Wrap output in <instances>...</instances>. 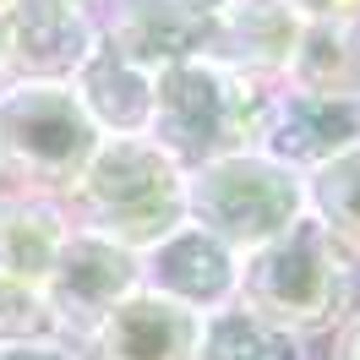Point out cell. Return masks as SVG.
<instances>
[{
	"mask_svg": "<svg viewBox=\"0 0 360 360\" xmlns=\"http://www.w3.org/2000/svg\"><path fill=\"white\" fill-rule=\"evenodd\" d=\"M355 300H360V262L311 213L300 224H290L278 240L240 257L235 306H246L251 316H262L295 338L333 333Z\"/></svg>",
	"mask_w": 360,
	"mask_h": 360,
	"instance_id": "6da1fadb",
	"label": "cell"
},
{
	"mask_svg": "<svg viewBox=\"0 0 360 360\" xmlns=\"http://www.w3.org/2000/svg\"><path fill=\"white\" fill-rule=\"evenodd\" d=\"M278 82L246 77V71L224 66L213 55H186L153 71V136L180 169H197L207 158L257 148L262 115H268Z\"/></svg>",
	"mask_w": 360,
	"mask_h": 360,
	"instance_id": "7a4b0ae2",
	"label": "cell"
},
{
	"mask_svg": "<svg viewBox=\"0 0 360 360\" xmlns=\"http://www.w3.org/2000/svg\"><path fill=\"white\" fill-rule=\"evenodd\" d=\"M88 235L126 251H148L186 224V169L153 136H104L71 186Z\"/></svg>",
	"mask_w": 360,
	"mask_h": 360,
	"instance_id": "3957f363",
	"label": "cell"
},
{
	"mask_svg": "<svg viewBox=\"0 0 360 360\" xmlns=\"http://www.w3.org/2000/svg\"><path fill=\"white\" fill-rule=\"evenodd\" d=\"M186 219L219 235L235 257H246L306 219V175L262 148L207 158L186 169Z\"/></svg>",
	"mask_w": 360,
	"mask_h": 360,
	"instance_id": "277c9868",
	"label": "cell"
},
{
	"mask_svg": "<svg viewBox=\"0 0 360 360\" xmlns=\"http://www.w3.org/2000/svg\"><path fill=\"white\" fill-rule=\"evenodd\" d=\"M98 142V126L66 82H17L0 93V164L71 191Z\"/></svg>",
	"mask_w": 360,
	"mask_h": 360,
	"instance_id": "5b68a950",
	"label": "cell"
},
{
	"mask_svg": "<svg viewBox=\"0 0 360 360\" xmlns=\"http://www.w3.org/2000/svg\"><path fill=\"white\" fill-rule=\"evenodd\" d=\"M136 284H142V257L82 229V235H66V246H60V257H55V268L39 290L55 311V328L93 333L104 322V311L120 306Z\"/></svg>",
	"mask_w": 360,
	"mask_h": 360,
	"instance_id": "8992f818",
	"label": "cell"
},
{
	"mask_svg": "<svg viewBox=\"0 0 360 360\" xmlns=\"http://www.w3.org/2000/svg\"><path fill=\"white\" fill-rule=\"evenodd\" d=\"M136 257H142V284L158 290V295H169V300H180L186 311L213 316L235 300L240 257H235L219 235H207L202 224H191V219H186L175 235H164L158 246L136 251Z\"/></svg>",
	"mask_w": 360,
	"mask_h": 360,
	"instance_id": "52a82bcc",
	"label": "cell"
},
{
	"mask_svg": "<svg viewBox=\"0 0 360 360\" xmlns=\"http://www.w3.org/2000/svg\"><path fill=\"white\" fill-rule=\"evenodd\" d=\"M6 22V60L27 71V82H66L88 60L98 27L88 22V6L77 0H11L0 11Z\"/></svg>",
	"mask_w": 360,
	"mask_h": 360,
	"instance_id": "ba28073f",
	"label": "cell"
},
{
	"mask_svg": "<svg viewBox=\"0 0 360 360\" xmlns=\"http://www.w3.org/2000/svg\"><path fill=\"white\" fill-rule=\"evenodd\" d=\"M197 338H202V316L186 311L169 295L136 284L88 333V355L93 360H197Z\"/></svg>",
	"mask_w": 360,
	"mask_h": 360,
	"instance_id": "9c48e42d",
	"label": "cell"
},
{
	"mask_svg": "<svg viewBox=\"0 0 360 360\" xmlns=\"http://www.w3.org/2000/svg\"><path fill=\"white\" fill-rule=\"evenodd\" d=\"M300 27H306V11L295 0H224L213 11L202 55L246 71V77H262V82H284Z\"/></svg>",
	"mask_w": 360,
	"mask_h": 360,
	"instance_id": "30bf717a",
	"label": "cell"
},
{
	"mask_svg": "<svg viewBox=\"0 0 360 360\" xmlns=\"http://www.w3.org/2000/svg\"><path fill=\"white\" fill-rule=\"evenodd\" d=\"M360 142V104H344V98H316V93H295L278 88L273 93L268 115H262V131H257V148L290 169H316L322 158H333L338 148Z\"/></svg>",
	"mask_w": 360,
	"mask_h": 360,
	"instance_id": "8fae6325",
	"label": "cell"
},
{
	"mask_svg": "<svg viewBox=\"0 0 360 360\" xmlns=\"http://www.w3.org/2000/svg\"><path fill=\"white\" fill-rule=\"evenodd\" d=\"M71 93L82 98L88 120L98 126V136H148L153 120V71L131 66L110 33H98L88 49V60L77 66Z\"/></svg>",
	"mask_w": 360,
	"mask_h": 360,
	"instance_id": "7c38bea8",
	"label": "cell"
},
{
	"mask_svg": "<svg viewBox=\"0 0 360 360\" xmlns=\"http://www.w3.org/2000/svg\"><path fill=\"white\" fill-rule=\"evenodd\" d=\"M278 88L360 104V22L306 17L300 44H295L290 71H284V82H278Z\"/></svg>",
	"mask_w": 360,
	"mask_h": 360,
	"instance_id": "4fadbf2b",
	"label": "cell"
},
{
	"mask_svg": "<svg viewBox=\"0 0 360 360\" xmlns=\"http://www.w3.org/2000/svg\"><path fill=\"white\" fill-rule=\"evenodd\" d=\"M66 235L71 229L60 207L39 202V197H6L0 202V273L22 278V284H44Z\"/></svg>",
	"mask_w": 360,
	"mask_h": 360,
	"instance_id": "5bb4252c",
	"label": "cell"
},
{
	"mask_svg": "<svg viewBox=\"0 0 360 360\" xmlns=\"http://www.w3.org/2000/svg\"><path fill=\"white\" fill-rule=\"evenodd\" d=\"M306 213L360 262V142L306 169Z\"/></svg>",
	"mask_w": 360,
	"mask_h": 360,
	"instance_id": "9a60e30c",
	"label": "cell"
},
{
	"mask_svg": "<svg viewBox=\"0 0 360 360\" xmlns=\"http://www.w3.org/2000/svg\"><path fill=\"white\" fill-rule=\"evenodd\" d=\"M197 360H306V338L284 333V328H273V322L229 300L224 311L202 316Z\"/></svg>",
	"mask_w": 360,
	"mask_h": 360,
	"instance_id": "2e32d148",
	"label": "cell"
},
{
	"mask_svg": "<svg viewBox=\"0 0 360 360\" xmlns=\"http://www.w3.org/2000/svg\"><path fill=\"white\" fill-rule=\"evenodd\" d=\"M55 333V311L39 284H22V278H6L0 273V344H44Z\"/></svg>",
	"mask_w": 360,
	"mask_h": 360,
	"instance_id": "e0dca14e",
	"label": "cell"
},
{
	"mask_svg": "<svg viewBox=\"0 0 360 360\" xmlns=\"http://www.w3.org/2000/svg\"><path fill=\"white\" fill-rule=\"evenodd\" d=\"M333 349H328V360H360V300L344 311V322H338L333 333Z\"/></svg>",
	"mask_w": 360,
	"mask_h": 360,
	"instance_id": "ac0fdd59",
	"label": "cell"
},
{
	"mask_svg": "<svg viewBox=\"0 0 360 360\" xmlns=\"http://www.w3.org/2000/svg\"><path fill=\"white\" fill-rule=\"evenodd\" d=\"M306 17H338V22H360V0H295Z\"/></svg>",
	"mask_w": 360,
	"mask_h": 360,
	"instance_id": "d6986e66",
	"label": "cell"
},
{
	"mask_svg": "<svg viewBox=\"0 0 360 360\" xmlns=\"http://www.w3.org/2000/svg\"><path fill=\"white\" fill-rule=\"evenodd\" d=\"M6 360H77V355H66V349H60V344H11V349H6Z\"/></svg>",
	"mask_w": 360,
	"mask_h": 360,
	"instance_id": "ffe728a7",
	"label": "cell"
},
{
	"mask_svg": "<svg viewBox=\"0 0 360 360\" xmlns=\"http://www.w3.org/2000/svg\"><path fill=\"white\" fill-rule=\"evenodd\" d=\"M6 6H11V0H0V11H6Z\"/></svg>",
	"mask_w": 360,
	"mask_h": 360,
	"instance_id": "44dd1931",
	"label": "cell"
}]
</instances>
